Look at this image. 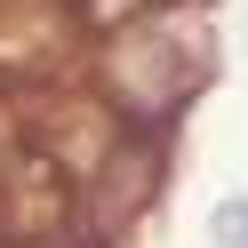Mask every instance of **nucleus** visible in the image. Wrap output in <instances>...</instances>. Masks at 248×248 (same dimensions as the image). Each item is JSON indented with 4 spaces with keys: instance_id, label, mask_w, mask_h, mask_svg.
Returning a JSON list of instances; mask_svg holds the SVG:
<instances>
[{
    "instance_id": "nucleus-1",
    "label": "nucleus",
    "mask_w": 248,
    "mask_h": 248,
    "mask_svg": "<svg viewBox=\"0 0 248 248\" xmlns=\"http://www.w3.org/2000/svg\"><path fill=\"white\" fill-rule=\"evenodd\" d=\"M208 240L216 248H248V200H224V208L208 216Z\"/></svg>"
}]
</instances>
